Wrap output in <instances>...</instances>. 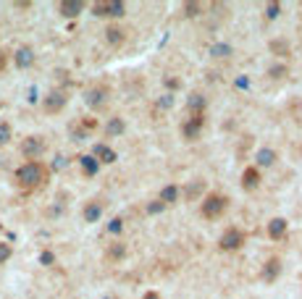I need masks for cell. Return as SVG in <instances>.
<instances>
[{
    "mask_svg": "<svg viewBox=\"0 0 302 299\" xmlns=\"http://www.w3.org/2000/svg\"><path fill=\"white\" fill-rule=\"evenodd\" d=\"M45 181H48V168H45L40 160H29V163H24L16 171V184L27 192L40 189Z\"/></svg>",
    "mask_w": 302,
    "mask_h": 299,
    "instance_id": "cell-1",
    "label": "cell"
},
{
    "mask_svg": "<svg viewBox=\"0 0 302 299\" xmlns=\"http://www.w3.org/2000/svg\"><path fill=\"white\" fill-rule=\"evenodd\" d=\"M226 208H229V197H224V194H218V192H211L203 200L200 213H203V218H208V221H216V218H221L226 213Z\"/></svg>",
    "mask_w": 302,
    "mask_h": 299,
    "instance_id": "cell-2",
    "label": "cell"
},
{
    "mask_svg": "<svg viewBox=\"0 0 302 299\" xmlns=\"http://www.w3.org/2000/svg\"><path fill=\"white\" fill-rule=\"evenodd\" d=\"M92 14L100 19H121L126 14V6L121 0H97V3H92Z\"/></svg>",
    "mask_w": 302,
    "mask_h": 299,
    "instance_id": "cell-3",
    "label": "cell"
},
{
    "mask_svg": "<svg viewBox=\"0 0 302 299\" xmlns=\"http://www.w3.org/2000/svg\"><path fill=\"white\" fill-rule=\"evenodd\" d=\"M242 244H245V234L239 231V228H226L224 234H221V239H218V247L224 249V252H234V249H239Z\"/></svg>",
    "mask_w": 302,
    "mask_h": 299,
    "instance_id": "cell-4",
    "label": "cell"
},
{
    "mask_svg": "<svg viewBox=\"0 0 302 299\" xmlns=\"http://www.w3.org/2000/svg\"><path fill=\"white\" fill-rule=\"evenodd\" d=\"M21 153H24L27 160H37L45 153V139L42 136H27V139L21 142Z\"/></svg>",
    "mask_w": 302,
    "mask_h": 299,
    "instance_id": "cell-5",
    "label": "cell"
},
{
    "mask_svg": "<svg viewBox=\"0 0 302 299\" xmlns=\"http://www.w3.org/2000/svg\"><path fill=\"white\" fill-rule=\"evenodd\" d=\"M203 123H205V113H189V118L181 126V134L187 139H197V134L203 131Z\"/></svg>",
    "mask_w": 302,
    "mask_h": 299,
    "instance_id": "cell-6",
    "label": "cell"
},
{
    "mask_svg": "<svg viewBox=\"0 0 302 299\" xmlns=\"http://www.w3.org/2000/svg\"><path fill=\"white\" fill-rule=\"evenodd\" d=\"M42 108H45V113H61L63 108H66V92H61V89H55V92H50L48 97L42 100Z\"/></svg>",
    "mask_w": 302,
    "mask_h": 299,
    "instance_id": "cell-7",
    "label": "cell"
},
{
    "mask_svg": "<svg viewBox=\"0 0 302 299\" xmlns=\"http://www.w3.org/2000/svg\"><path fill=\"white\" fill-rule=\"evenodd\" d=\"M108 87H103V84H97V87H89L87 89V95H84V100H87V105L89 108H103L106 105V100H108Z\"/></svg>",
    "mask_w": 302,
    "mask_h": 299,
    "instance_id": "cell-8",
    "label": "cell"
},
{
    "mask_svg": "<svg viewBox=\"0 0 302 299\" xmlns=\"http://www.w3.org/2000/svg\"><path fill=\"white\" fill-rule=\"evenodd\" d=\"M82 11H84V0H63V3H58V14L66 19H76Z\"/></svg>",
    "mask_w": 302,
    "mask_h": 299,
    "instance_id": "cell-9",
    "label": "cell"
},
{
    "mask_svg": "<svg viewBox=\"0 0 302 299\" xmlns=\"http://www.w3.org/2000/svg\"><path fill=\"white\" fill-rule=\"evenodd\" d=\"M258 184H260V171L258 168H245L242 171V189H247V192H252V189H258Z\"/></svg>",
    "mask_w": 302,
    "mask_h": 299,
    "instance_id": "cell-10",
    "label": "cell"
},
{
    "mask_svg": "<svg viewBox=\"0 0 302 299\" xmlns=\"http://www.w3.org/2000/svg\"><path fill=\"white\" fill-rule=\"evenodd\" d=\"M92 158H95L97 163H106V166L116 163V153H113L108 144H95V150H92Z\"/></svg>",
    "mask_w": 302,
    "mask_h": 299,
    "instance_id": "cell-11",
    "label": "cell"
},
{
    "mask_svg": "<svg viewBox=\"0 0 302 299\" xmlns=\"http://www.w3.org/2000/svg\"><path fill=\"white\" fill-rule=\"evenodd\" d=\"M278 273H281V260L271 257L268 262H265V268H263V281H265V283H273V281L278 278Z\"/></svg>",
    "mask_w": 302,
    "mask_h": 299,
    "instance_id": "cell-12",
    "label": "cell"
},
{
    "mask_svg": "<svg viewBox=\"0 0 302 299\" xmlns=\"http://www.w3.org/2000/svg\"><path fill=\"white\" fill-rule=\"evenodd\" d=\"M100 215H103V202L92 200V202L84 205V221H87V223H97Z\"/></svg>",
    "mask_w": 302,
    "mask_h": 299,
    "instance_id": "cell-13",
    "label": "cell"
},
{
    "mask_svg": "<svg viewBox=\"0 0 302 299\" xmlns=\"http://www.w3.org/2000/svg\"><path fill=\"white\" fill-rule=\"evenodd\" d=\"M268 236L276 239V241L286 236V221H284V218H273V221L268 223Z\"/></svg>",
    "mask_w": 302,
    "mask_h": 299,
    "instance_id": "cell-14",
    "label": "cell"
},
{
    "mask_svg": "<svg viewBox=\"0 0 302 299\" xmlns=\"http://www.w3.org/2000/svg\"><path fill=\"white\" fill-rule=\"evenodd\" d=\"M14 61H16L19 68H29V66L34 63V53H32V48H19L16 55H14Z\"/></svg>",
    "mask_w": 302,
    "mask_h": 299,
    "instance_id": "cell-15",
    "label": "cell"
},
{
    "mask_svg": "<svg viewBox=\"0 0 302 299\" xmlns=\"http://www.w3.org/2000/svg\"><path fill=\"white\" fill-rule=\"evenodd\" d=\"M106 37H108V42L113 45V48H119V45L126 42V32H124L121 27H116V24H113V27L106 29Z\"/></svg>",
    "mask_w": 302,
    "mask_h": 299,
    "instance_id": "cell-16",
    "label": "cell"
},
{
    "mask_svg": "<svg viewBox=\"0 0 302 299\" xmlns=\"http://www.w3.org/2000/svg\"><path fill=\"white\" fill-rule=\"evenodd\" d=\"M79 166H82V171H84V176H95L97 174V168H100V163L92 155H82L79 158Z\"/></svg>",
    "mask_w": 302,
    "mask_h": 299,
    "instance_id": "cell-17",
    "label": "cell"
},
{
    "mask_svg": "<svg viewBox=\"0 0 302 299\" xmlns=\"http://www.w3.org/2000/svg\"><path fill=\"white\" fill-rule=\"evenodd\" d=\"M179 200V187H166L163 192H160V197H158V202H163V205H171V202H176Z\"/></svg>",
    "mask_w": 302,
    "mask_h": 299,
    "instance_id": "cell-18",
    "label": "cell"
},
{
    "mask_svg": "<svg viewBox=\"0 0 302 299\" xmlns=\"http://www.w3.org/2000/svg\"><path fill=\"white\" fill-rule=\"evenodd\" d=\"M276 163V153L273 150H260L258 153V166H273Z\"/></svg>",
    "mask_w": 302,
    "mask_h": 299,
    "instance_id": "cell-19",
    "label": "cell"
},
{
    "mask_svg": "<svg viewBox=\"0 0 302 299\" xmlns=\"http://www.w3.org/2000/svg\"><path fill=\"white\" fill-rule=\"evenodd\" d=\"M11 255H14V247L6 244V241H0V265H3V262H8Z\"/></svg>",
    "mask_w": 302,
    "mask_h": 299,
    "instance_id": "cell-20",
    "label": "cell"
},
{
    "mask_svg": "<svg viewBox=\"0 0 302 299\" xmlns=\"http://www.w3.org/2000/svg\"><path fill=\"white\" fill-rule=\"evenodd\" d=\"M121 131H124V121H121V118H113V121L108 123V136L121 134Z\"/></svg>",
    "mask_w": 302,
    "mask_h": 299,
    "instance_id": "cell-21",
    "label": "cell"
},
{
    "mask_svg": "<svg viewBox=\"0 0 302 299\" xmlns=\"http://www.w3.org/2000/svg\"><path fill=\"white\" fill-rule=\"evenodd\" d=\"M184 14H187V16H197V14H203V6L200 3H184Z\"/></svg>",
    "mask_w": 302,
    "mask_h": 299,
    "instance_id": "cell-22",
    "label": "cell"
},
{
    "mask_svg": "<svg viewBox=\"0 0 302 299\" xmlns=\"http://www.w3.org/2000/svg\"><path fill=\"white\" fill-rule=\"evenodd\" d=\"M211 53L216 55V58H226V55L231 53V48H229V45H216V48H213Z\"/></svg>",
    "mask_w": 302,
    "mask_h": 299,
    "instance_id": "cell-23",
    "label": "cell"
},
{
    "mask_svg": "<svg viewBox=\"0 0 302 299\" xmlns=\"http://www.w3.org/2000/svg\"><path fill=\"white\" fill-rule=\"evenodd\" d=\"M271 50H273L276 55H289V45H284V42H271Z\"/></svg>",
    "mask_w": 302,
    "mask_h": 299,
    "instance_id": "cell-24",
    "label": "cell"
},
{
    "mask_svg": "<svg viewBox=\"0 0 302 299\" xmlns=\"http://www.w3.org/2000/svg\"><path fill=\"white\" fill-rule=\"evenodd\" d=\"M8 139H11V126L0 123V144H8Z\"/></svg>",
    "mask_w": 302,
    "mask_h": 299,
    "instance_id": "cell-25",
    "label": "cell"
},
{
    "mask_svg": "<svg viewBox=\"0 0 302 299\" xmlns=\"http://www.w3.org/2000/svg\"><path fill=\"white\" fill-rule=\"evenodd\" d=\"M278 11H281V6H278V3H268V8H265V16H268V19H276Z\"/></svg>",
    "mask_w": 302,
    "mask_h": 299,
    "instance_id": "cell-26",
    "label": "cell"
},
{
    "mask_svg": "<svg viewBox=\"0 0 302 299\" xmlns=\"http://www.w3.org/2000/svg\"><path fill=\"white\" fill-rule=\"evenodd\" d=\"M121 228H124L121 218H113V221H111V226H108V231H111V234H121Z\"/></svg>",
    "mask_w": 302,
    "mask_h": 299,
    "instance_id": "cell-27",
    "label": "cell"
},
{
    "mask_svg": "<svg viewBox=\"0 0 302 299\" xmlns=\"http://www.w3.org/2000/svg\"><path fill=\"white\" fill-rule=\"evenodd\" d=\"M163 208H166V205L155 200V202H150V205H147V213H160V210H163Z\"/></svg>",
    "mask_w": 302,
    "mask_h": 299,
    "instance_id": "cell-28",
    "label": "cell"
},
{
    "mask_svg": "<svg viewBox=\"0 0 302 299\" xmlns=\"http://www.w3.org/2000/svg\"><path fill=\"white\" fill-rule=\"evenodd\" d=\"M40 260H42V265H53V260H55V257L50 255V252H42V257H40Z\"/></svg>",
    "mask_w": 302,
    "mask_h": 299,
    "instance_id": "cell-29",
    "label": "cell"
},
{
    "mask_svg": "<svg viewBox=\"0 0 302 299\" xmlns=\"http://www.w3.org/2000/svg\"><path fill=\"white\" fill-rule=\"evenodd\" d=\"M271 74H273V76H284V74H286V66H276V68H271Z\"/></svg>",
    "mask_w": 302,
    "mask_h": 299,
    "instance_id": "cell-30",
    "label": "cell"
},
{
    "mask_svg": "<svg viewBox=\"0 0 302 299\" xmlns=\"http://www.w3.org/2000/svg\"><path fill=\"white\" fill-rule=\"evenodd\" d=\"M6 63H8V55H6L3 50H0V74L6 71Z\"/></svg>",
    "mask_w": 302,
    "mask_h": 299,
    "instance_id": "cell-31",
    "label": "cell"
},
{
    "mask_svg": "<svg viewBox=\"0 0 302 299\" xmlns=\"http://www.w3.org/2000/svg\"><path fill=\"white\" fill-rule=\"evenodd\" d=\"M142 299H160V294H155V291H147Z\"/></svg>",
    "mask_w": 302,
    "mask_h": 299,
    "instance_id": "cell-32",
    "label": "cell"
},
{
    "mask_svg": "<svg viewBox=\"0 0 302 299\" xmlns=\"http://www.w3.org/2000/svg\"><path fill=\"white\" fill-rule=\"evenodd\" d=\"M108 299H116V296H108Z\"/></svg>",
    "mask_w": 302,
    "mask_h": 299,
    "instance_id": "cell-33",
    "label": "cell"
}]
</instances>
